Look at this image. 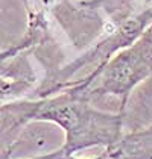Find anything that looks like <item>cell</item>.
<instances>
[{"label":"cell","mask_w":152,"mask_h":159,"mask_svg":"<svg viewBox=\"0 0 152 159\" xmlns=\"http://www.w3.org/2000/svg\"><path fill=\"white\" fill-rule=\"evenodd\" d=\"M152 73V23L132 47L120 53L105 73V88L116 94L128 91Z\"/></svg>","instance_id":"cell-1"}]
</instances>
